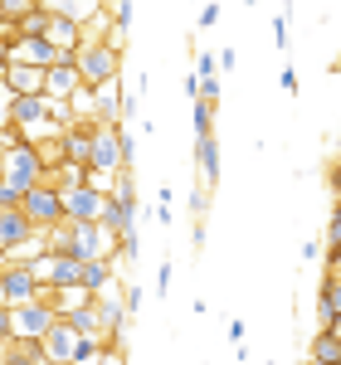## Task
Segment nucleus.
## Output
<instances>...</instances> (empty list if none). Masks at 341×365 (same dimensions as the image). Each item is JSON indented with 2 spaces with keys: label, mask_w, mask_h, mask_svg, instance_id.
<instances>
[{
  "label": "nucleus",
  "mask_w": 341,
  "mask_h": 365,
  "mask_svg": "<svg viewBox=\"0 0 341 365\" xmlns=\"http://www.w3.org/2000/svg\"><path fill=\"white\" fill-rule=\"evenodd\" d=\"M10 122H15L25 137H34V141L58 137V132H63L58 117H54V98H49V93H15V103H10Z\"/></svg>",
  "instance_id": "obj_1"
},
{
  "label": "nucleus",
  "mask_w": 341,
  "mask_h": 365,
  "mask_svg": "<svg viewBox=\"0 0 341 365\" xmlns=\"http://www.w3.org/2000/svg\"><path fill=\"white\" fill-rule=\"evenodd\" d=\"M0 175H5L15 190H34L39 180H49V161H44L39 146L25 137V141H15V146L0 156Z\"/></svg>",
  "instance_id": "obj_2"
},
{
  "label": "nucleus",
  "mask_w": 341,
  "mask_h": 365,
  "mask_svg": "<svg viewBox=\"0 0 341 365\" xmlns=\"http://www.w3.org/2000/svg\"><path fill=\"white\" fill-rule=\"evenodd\" d=\"M78 73H83L88 88L117 78L122 73V44H113V39H88L83 49H78Z\"/></svg>",
  "instance_id": "obj_3"
},
{
  "label": "nucleus",
  "mask_w": 341,
  "mask_h": 365,
  "mask_svg": "<svg viewBox=\"0 0 341 365\" xmlns=\"http://www.w3.org/2000/svg\"><path fill=\"white\" fill-rule=\"evenodd\" d=\"M25 215L34 220L39 229H54V225H63L68 220V210H63V190H58L54 180H39L34 190H25Z\"/></svg>",
  "instance_id": "obj_4"
},
{
  "label": "nucleus",
  "mask_w": 341,
  "mask_h": 365,
  "mask_svg": "<svg viewBox=\"0 0 341 365\" xmlns=\"http://www.w3.org/2000/svg\"><path fill=\"white\" fill-rule=\"evenodd\" d=\"M15 317V341H44V331L58 322V312L44 302V297H34V302H20V307H10Z\"/></svg>",
  "instance_id": "obj_5"
},
{
  "label": "nucleus",
  "mask_w": 341,
  "mask_h": 365,
  "mask_svg": "<svg viewBox=\"0 0 341 365\" xmlns=\"http://www.w3.org/2000/svg\"><path fill=\"white\" fill-rule=\"evenodd\" d=\"M88 336H93V331H78L68 317H58L54 327L44 331V351H49V361H73L78 365V351H83Z\"/></svg>",
  "instance_id": "obj_6"
},
{
  "label": "nucleus",
  "mask_w": 341,
  "mask_h": 365,
  "mask_svg": "<svg viewBox=\"0 0 341 365\" xmlns=\"http://www.w3.org/2000/svg\"><path fill=\"white\" fill-rule=\"evenodd\" d=\"M78 83H83V73H78V49H63L58 63L44 68V93H49V98H73Z\"/></svg>",
  "instance_id": "obj_7"
},
{
  "label": "nucleus",
  "mask_w": 341,
  "mask_h": 365,
  "mask_svg": "<svg viewBox=\"0 0 341 365\" xmlns=\"http://www.w3.org/2000/svg\"><path fill=\"white\" fill-rule=\"evenodd\" d=\"M103 205H108V195L93 190L88 180L63 185V210H68V220H103Z\"/></svg>",
  "instance_id": "obj_8"
},
{
  "label": "nucleus",
  "mask_w": 341,
  "mask_h": 365,
  "mask_svg": "<svg viewBox=\"0 0 341 365\" xmlns=\"http://www.w3.org/2000/svg\"><path fill=\"white\" fill-rule=\"evenodd\" d=\"M5 297H10V307L34 302V297H44V278H39L29 263H10V268H5Z\"/></svg>",
  "instance_id": "obj_9"
},
{
  "label": "nucleus",
  "mask_w": 341,
  "mask_h": 365,
  "mask_svg": "<svg viewBox=\"0 0 341 365\" xmlns=\"http://www.w3.org/2000/svg\"><path fill=\"white\" fill-rule=\"evenodd\" d=\"M88 166H103V170H127L122 166V122L108 127V122H98V137H93V161Z\"/></svg>",
  "instance_id": "obj_10"
},
{
  "label": "nucleus",
  "mask_w": 341,
  "mask_h": 365,
  "mask_svg": "<svg viewBox=\"0 0 341 365\" xmlns=\"http://www.w3.org/2000/svg\"><path fill=\"white\" fill-rule=\"evenodd\" d=\"M0 78L10 93H44V63H29V58H10L0 68Z\"/></svg>",
  "instance_id": "obj_11"
},
{
  "label": "nucleus",
  "mask_w": 341,
  "mask_h": 365,
  "mask_svg": "<svg viewBox=\"0 0 341 365\" xmlns=\"http://www.w3.org/2000/svg\"><path fill=\"white\" fill-rule=\"evenodd\" d=\"M29 234H39V225L25 215V205H5V210H0V249L25 244Z\"/></svg>",
  "instance_id": "obj_12"
},
{
  "label": "nucleus",
  "mask_w": 341,
  "mask_h": 365,
  "mask_svg": "<svg viewBox=\"0 0 341 365\" xmlns=\"http://www.w3.org/2000/svg\"><path fill=\"white\" fill-rule=\"evenodd\" d=\"M93 117L108 122V127H117V122L127 117V98H122V83H117V78L98 83V108H93Z\"/></svg>",
  "instance_id": "obj_13"
},
{
  "label": "nucleus",
  "mask_w": 341,
  "mask_h": 365,
  "mask_svg": "<svg viewBox=\"0 0 341 365\" xmlns=\"http://www.w3.org/2000/svg\"><path fill=\"white\" fill-rule=\"evenodd\" d=\"M58 54H63V49H58L49 34H25V39H15V58H29V63H44V68H49V63H58Z\"/></svg>",
  "instance_id": "obj_14"
},
{
  "label": "nucleus",
  "mask_w": 341,
  "mask_h": 365,
  "mask_svg": "<svg viewBox=\"0 0 341 365\" xmlns=\"http://www.w3.org/2000/svg\"><path fill=\"white\" fill-rule=\"evenodd\" d=\"M49 39H54L58 49H83V25L73 20V15H58V10H49V29H44Z\"/></svg>",
  "instance_id": "obj_15"
},
{
  "label": "nucleus",
  "mask_w": 341,
  "mask_h": 365,
  "mask_svg": "<svg viewBox=\"0 0 341 365\" xmlns=\"http://www.w3.org/2000/svg\"><path fill=\"white\" fill-rule=\"evenodd\" d=\"M195 166H200V175H205V185H215L220 180V137L215 132H205V137H195Z\"/></svg>",
  "instance_id": "obj_16"
},
{
  "label": "nucleus",
  "mask_w": 341,
  "mask_h": 365,
  "mask_svg": "<svg viewBox=\"0 0 341 365\" xmlns=\"http://www.w3.org/2000/svg\"><path fill=\"white\" fill-rule=\"evenodd\" d=\"M307 361L312 365H341V336L332 331V327H322L312 336V346H307Z\"/></svg>",
  "instance_id": "obj_17"
},
{
  "label": "nucleus",
  "mask_w": 341,
  "mask_h": 365,
  "mask_svg": "<svg viewBox=\"0 0 341 365\" xmlns=\"http://www.w3.org/2000/svg\"><path fill=\"white\" fill-rule=\"evenodd\" d=\"M341 312V278L337 273H327V282H322V292H317V322L322 327H332V317Z\"/></svg>",
  "instance_id": "obj_18"
},
{
  "label": "nucleus",
  "mask_w": 341,
  "mask_h": 365,
  "mask_svg": "<svg viewBox=\"0 0 341 365\" xmlns=\"http://www.w3.org/2000/svg\"><path fill=\"white\" fill-rule=\"evenodd\" d=\"M113 282V258H83V278H78V287H88V292H103Z\"/></svg>",
  "instance_id": "obj_19"
},
{
  "label": "nucleus",
  "mask_w": 341,
  "mask_h": 365,
  "mask_svg": "<svg viewBox=\"0 0 341 365\" xmlns=\"http://www.w3.org/2000/svg\"><path fill=\"white\" fill-rule=\"evenodd\" d=\"M215 132V98H195V137Z\"/></svg>",
  "instance_id": "obj_20"
},
{
  "label": "nucleus",
  "mask_w": 341,
  "mask_h": 365,
  "mask_svg": "<svg viewBox=\"0 0 341 365\" xmlns=\"http://www.w3.org/2000/svg\"><path fill=\"white\" fill-rule=\"evenodd\" d=\"M0 5H5V20H25V15L34 10V5H39V0H0Z\"/></svg>",
  "instance_id": "obj_21"
},
{
  "label": "nucleus",
  "mask_w": 341,
  "mask_h": 365,
  "mask_svg": "<svg viewBox=\"0 0 341 365\" xmlns=\"http://www.w3.org/2000/svg\"><path fill=\"white\" fill-rule=\"evenodd\" d=\"M117 253H122V263H132V258H137V229L117 234Z\"/></svg>",
  "instance_id": "obj_22"
},
{
  "label": "nucleus",
  "mask_w": 341,
  "mask_h": 365,
  "mask_svg": "<svg viewBox=\"0 0 341 365\" xmlns=\"http://www.w3.org/2000/svg\"><path fill=\"white\" fill-rule=\"evenodd\" d=\"M200 98H215V103H220V98H225V83H220L215 73H200Z\"/></svg>",
  "instance_id": "obj_23"
},
{
  "label": "nucleus",
  "mask_w": 341,
  "mask_h": 365,
  "mask_svg": "<svg viewBox=\"0 0 341 365\" xmlns=\"http://www.w3.org/2000/svg\"><path fill=\"white\" fill-rule=\"evenodd\" d=\"M322 244H327V253H341V220L337 215L327 220V239H322Z\"/></svg>",
  "instance_id": "obj_24"
},
{
  "label": "nucleus",
  "mask_w": 341,
  "mask_h": 365,
  "mask_svg": "<svg viewBox=\"0 0 341 365\" xmlns=\"http://www.w3.org/2000/svg\"><path fill=\"white\" fill-rule=\"evenodd\" d=\"M220 25V0H210L205 10H200V20H195V29H215Z\"/></svg>",
  "instance_id": "obj_25"
},
{
  "label": "nucleus",
  "mask_w": 341,
  "mask_h": 365,
  "mask_svg": "<svg viewBox=\"0 0 341 365\" xmlns=\"http://www.w3.org/2000/svg\"><path fill=\"white\" fill-rule=\"evenodd\" d=\"M132 161H137V137H132V132L122 127V166L132 170Z\"/></svg>",
  "instance_id": "obj_26"
},
{
  "label": "nucleus",
  "mask_w": 341,
  "mask_h": 365,
  "mask_svg": "<svg viewBox=\"0 0 341 365\" xmlns=\"http://www.w3.org/2000/svg\"><path fill=\"white\" fill-rule=\"evenodd\" d=\"M15 341V317H10V307H0V346H10Z\"/></svg>",
  "instance_id": "obj_27"
},
{
  "label": "nucleus",
  "mask_w": 341,
  "mask_h": 365,
  "mask_svg": "<svg viewBox=\"0 0 341 365\" xmlns=\"http://www.w3.org/2000/svg\"><path fill=\"white\" fill-rule=\"evenodd\" d=\"M20 200H25V190H15V185L0 175V210H5V205H20Z\"/></svg>",
  "instance_id": "obj_28"
},
{
  "label": "nucleus",
  "mask_w": 341,
  "mask_h": 365,
  "mask_svg": "<svg viewBox=\"0 0 341 365\" xmlns=\"http://www.w3.org/2000/svg\"><path fill=\"white\" fill-rule=\"evenodd\" d=\"M244 331H249V327H244V317H229V346H244Z\"/></svg>",
  "instance_id": "obj_29"
},
{
  "label": "nucleus",
  "mask_w": 341,
  "mask_h": 365,
  "mask_svg": "<svg viewBox=\"0 0 341 365\" xmlns=\"http://www.w3.org/2000/svg\"><path fill=\"white\" fill-rule=\"evenodd\" d=\"M220 68V54H195V73H215Z\"/></svg>",
  "instance_id": "obj_30"
},
{
  "label": "nucleus",
  "mask_w": 341,
  "mask_h": 365,
  "mask_svg": "<svg viewBox=\"0 0 341 365\" xmlns=\"http://www.w3.org/2000/svg\"><path fill=\"white\" fill-rule=\"evenodd\" d=\"M273 44H278V49L287 44V15H278V20H273Z\"/></svg>",
  "instance_id": "obj_31"
},
{
  "label": "nucleus",
  "mask_w": 341,
  "mask_h": 365,
  "mask_svg": "<svg viewBox=\"0 0 341 365\" xmlns=\"http://www.w3.org/2000/svg\"><path fill=\"white\" fill-rule=\"evenodd\" d=\"M170 292V263H161V273H156V297H166Z\"/></svg>",
  "instance_id": "obj_32"
},
{
  "label": "nucleus",
  "mask_w": 341,
  "mask_h": 365,
  "mask_svg": "<svg viewBox=\"0 0 341 365\" xmlns=\"http://www.w3.org/2000/svg\"><path fill=\"white\" fill-rule=\"evenodd\" d=\"M185 98H190V103H195V98H200V73H195V68L185 73Z\"/></svg>",
  "instance_id": "obj_33"
},
{
  "label": "nucleus",
  "mask_w": 341,
  "mask_h": 365,
  "mask_svg": "<svg viewBox=\"0 0 341 365\" xmlns=\"http://www.w3.org/2000/svg\"><path fill=\"white\" fill-rule=\"evenodd\" d=\"M156 225H170V195L161 190V205H156Z\"/></svg>",
  "instance_id": "obj_34"
},
{
  "label": "nucleus",
  "mask_w": 341,
  "mask_h": 365,
  "mask_svg": "<svg viewBox=\"0 0 341 365\" xmlns=\"http://www.w3.org/2000/svg\"><path fill=\"white\" fill-rule=\"evenodd\" d=\"M122 297H127V312H137V307H142V297H146V292H142V287H127Z\"/></svg>",
  "instance_id": "obj_35"
},
{
  "label": "nucleus",
  "mask_w": 341,
  "mask_h": 365,
  "mask_svg": "<svg viewBox=\"0 0 341 365\" xmlns=\"http://www.w3.org/2000/svg\"><path fill=\"white\" fill-rule=\"evenodd\" d=\"M205 205H210V195H205V190H190V210H195V215H205Z\"/></svg>",
  "instance_id": "obj_36"
},
{
  "label": "nucleus",
  "mask_w": 341,
  "mask_h": 365,
  "mask_svg": "<svg viewBox=\"0 0 341 365\" xmlns=\"http://www.w3.org/2000/svg\"><path fill=\"white\" fill-rule=\"evenodd\" d=\"M322 263H327V273H337V278H341V253H327Z\"/></svg>",
  "instance_id": "obj_37"
},
{
  "label": "nucleus",
  "mask_w": 341,
  "mask_h": 365,
  "mask_svg": "<svg viewBox=\"0 0 341 365\" xmlns=\"http://www.w3.org/2000/svg\"><path fill=\"white\" fill-rule=\"evenodd\" d=\"M0 307H10V297H5V268H0Z\"/></svg>",
  "instance_id": "obj_38"
},
{
  "label": "nucleus",
  "mask_w": 341,
  "mask_h": 365,
  "mask_svg": "<svg viewBox=\"0 0 341 365\" xmlns=\"http://www.w3.org/2000/svg\"><path fill=\"white\" fill-rule=\"evenodd\" d=\"M332 331H337V336H341V312H337V317H332Z\"/></svg>",
  "instance_id": "obj_39"
},
{
  "label": "nucleus",
  "mask_w": 341,
  "mask_h": 365,
  "mask_svg": "<svg viewBox=\"0 0 341 365\" xmlns=\"http://www.w3.org/2000/svg\"><path fill=\"white\" fill-rule=\"evenodd\" d=\"M337 151H341V127H337Z\"/></svg>",
  "instance_id": "obj_40"
},
{
  "label": "nucleus",
  "mask_w": 341,
  "mask_h": 365,
  "mask_svg": "<svg viewBox=\"0 0 341 365\" xmlns=\"http://www.w3.org/2000/svg\"><path fill=\"white\" fill-rule=\"evenodd\" d=\"M0 20H5V5H0Z\"/></svg>",
  "instance_id": "obj_41"
},
{
  "label": "nucleus",
  "mask_w": 341,
  "mask_h": 365,
  "mask_svg": "<svg viewBox=\"0 0 341 365\" xmlns=\"http://www.w3.org/2000/svg\"><path fill=\"white\" fill-rule=\"evenodd\" d=\"M244 5H258V0H244Z\"/></svg>",
  "instance_id": "obj_42"
}]
</instances>
